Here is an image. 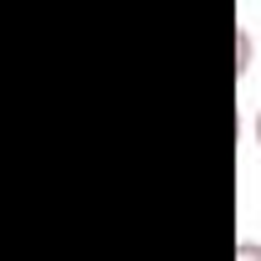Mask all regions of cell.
<instances>
[{
    "label": "cell",
    "instance_id": "cell-1",
    "mask_svg": "<svg viewBox=\"0 0 261 261\" xmlns=\"http://www.w3.org/2000/svg\"><path fill=\"white\" fill-rule=\"evenodd\" d=\"M236 261H261V241L241 236V241H236Z\"/></svg>",
    "mask_w": 261,
    "mask_h": 261
},
{
    "label": "cell",
    "instance_id": "cell-2",
    "mask_svg": "<svg viewBox=\"0 0 261 261\" xmlns=\"http://www.w3.org/2000/svg\"><path fill=\"white\" fill-rule=\"evenodd\" d=\"M236 41H241V72H246V67H251V41H256V36H251V26H241V31H236Z\"/></svg>",
    "mask_w": 261,
    "mask_h": 261
},
{
    "label": "cell",
    "instance_id": "cell-3",
    "mask_svg": "<svg viewBox=\"0 0 261 261\" xmlns=\"http://www.w3.org/2000/svg\"><path fill=\"white\" fill-rule=\"evenodd\" d=\"M251 134H256V144H261V108H256V118H251Z\"/></svg>",
    "mask_w": 261,
    "mask_h": 261
}]
</instances>
